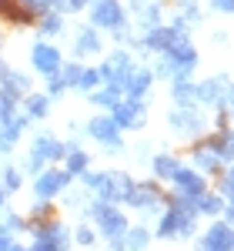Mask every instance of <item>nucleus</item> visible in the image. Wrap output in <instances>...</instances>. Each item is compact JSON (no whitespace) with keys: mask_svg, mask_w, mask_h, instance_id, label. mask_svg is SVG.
Listing matches in <instances>:
<instances>
[{"mask_svg":"<svg viewBox=\"0 0 234 251\" xmlns=\"http://www.w3.org/2000/svg\"><path fill=\"white\" fill-rule=\"evenodd\" d=\"M167 124L174 127L177 134H201V131H204V117L197 114V111H191V107H181V111H171V117H167Z\"/></svg>","mask_w":234,"mask_h":251,"instance_id":"ddd939ff","label":"nucleus"},{"mask_svg":"<svg viewBox=\"0 0 234 251\" xmlns=\"http://www.w3.org/2000/svg\"><path fill=\"white\" fill-rule=\"evenodd\" d=\"M228 77H211L204 84H197V100L208 104V107H221L224 104V94H228Z\"/></svg>","mask_w":234,"mask_h":251,"instance_id":"4468645a","label":"nucleus"},{"mask_svg":"<svg viewBox=\"0 0 234 251\" xmlns=\"http://www.w3.org/2000/svg\"><path fill=\"white\" fill-rule=\"evenodd\" d=\"M60 27H64V24H60V17H57V14H47V17L40 20V34H44V37H54V34H57Z\"/></svg>","mask_w":234,"mask_h":251,"instance_id":"473e14b6","label":"nucleus"},{"mask_svg":"<svg viewBox=\"0 0 234 251\" xmlns=\"http://www.w3.org/2000/svg\"><path fill=\"white\" fill-rule=\"evenodd\" d=\"M224 100H228V107H231V111H234V84H231V87H228V94H224Z\"/></svg>","mask_w":234,"mask_h":251,"instance_id":"c03bdc74","label":"nucleus"},{"mask_svg":"<svg viewBox=\"0 0 234 251\" xmlns=\"http://www.w3.org/2000/svg\"><path fill=\"white\" fill-rule=\"evenodd\" d=\"M211 10H217V14H234V0H211Z\"/></svg>","mask_w":234,"mask_h":251,"instance_id":"e433bc0d","label":"nucleus"},{"mask_svg":"<svg viewBox=\"0 0 234 251\" xmlns=\"http://www.w3.org/2000/svg\"><path fill=\"white\" fill-rule=\"evenodd\" d=\"M171 181H174V188L181 198H201V194L208 191V181L201 177V171H187V168H181L177 164V171L171 174Z\"/></svg>","mask_w":234,"mask_h":251,"instance_id":"0eeeda50","label":"nucleus"},{"mask_svg":"<svg viewBox=\"0 0 234 251\" xmlns=\"http://www.w3.org/2000/svg\"><path fill=\"white\" fill-rule=\"evenodd\" d=\"M47 111H50V100H47L44 94L27 97V117H47Z\"/></svg>","mask_w":234,"mask_h":251,"instance_id":"cd10ccee","label":"nucleus"},{"mask_svg":"<svg viewBox=\"0 0 234 251\" xmlns=\"http://www.w3.org/2000/svg\"><path fill=\"white\" fill-rule=\"evenodd\" d=\"M164 54H167V57H171V64L177 67L174 77H191V71H194V64H197V50L191 47V40L184 37V34H177Z\"/></svg>","mask_w":234,"mask_h":251,"instance_id":"7ed1b4c3","label":"nucleus"},{"mask_svg":"<svg viewBox=\"0 0 234 251\" xmlns=\"http://www.w3.org/2000/svg\"><path fill=\"white\" fill-rule=\"evenodd\" d=\"M67 168H64V171L70 174V177H74V174H84L87 171V154H84V151H80V148H74V151H67Z\"/></svg>","mask_w":234,"mask_h":251,"instance_id":"a878e982","label":"nucleus"},{"mask_svg":"<svg viewBox=\"0 0 234 251\" xmlns=\"http://www.w3.org/2000/svg\"><path fill=\"white\" fill-rule=\"evenodd\" d=\"M221 191L228 194V198H234V168H228V171H224V181H221Z\"/></svg>","mask_w":234,"mask_h":251,"instance_id":"c9c22d12","label":"nucleus"},{"mask_svg":"<svg viewBox=\"0 0 234 251\" xmlns=\"http://www.w3.org/2000/svg\"><path fill=\"white\" fill-rule=\"evenodd\" d=\"M154 84V74L144 71V67H134L131 77H127V97H144V91Z\"/></svg>","mask_w":234,"mask_h":251,"instance_id":"4be33fe9","label":"nucleus"},{"mask_svg":"<svg viewBox=\"0 0 234 251\" xmlns=\"http://www.w3.org/2000/svg\"><path fill=\"white\" fill-rule=\"evenodd\" d=\"M27 121H30V117H27V114H17V111L3 117V127H0V151H3V154H10V151H14V144H17V137L23 134Z\"/></svg>","mask_w":234,"mask_h":251,"instance_id":"9b49d317","label":"nucleus"},{"mask_svg":"<svg viewBox=\"0 0 234 251\" xmlns=\"http://www.w3.org/2000/svg\"><path fill=\"white\" fill-rule=\"evenodd\" d=\"M84 188L100 194L104 201H114V174H91L84 171Z\"/></svg>","mask_w":234,"mask_h":251,"instance_id":"f3484780","label":"nucleus"},{"mask_svg":"<svg viewBox=\"0 0 234 251\" xmlns=\"http://www.w3.org/2000/svg\"><path fill=\"white\" fill-rule=\"evenodd\" d=\"M91 218L100 225V234L111 238V241H117L120 234L127 231V218L114 208V201H97V204H91Z\"/></svg>","mask_w":234,"mask_h":251,"instance_id":"f03ea898","label":"nucleus"},{"mask_svg":"<svg viewBox=\"0 0 234 251\" xmlns=\"http://www.w3.org/2000/svg\"><path fill=\"white\" fill-rule=\"evenodd\" d=\"M157 201H161V191H157V184H134V191L127 198V204L137 208V211L151 214L157 208Z\"/></svg>","mask_w":234,"mask_h":251,"instance_id":"2eb2a0df","label":"nucleus"},{"mask_svg":"<svg viewBox=\"0 0 234 251\" xmlns=\"http://www.w3.org/2000/svg\"><path fill=\"white\" fill-rule=\"evenodd\" d=\"M87 134L100 144H107L111 151H120V127L114 124V117H94L87 124Z\"/></svg>","mask_w":234,"mask_h":251,"instance_id":"6e6552de","label":"nucleus"},{"mask_svg":"<svg viewBox=\"0 0 234 251\" xmlns=\"http://www.w3.org/2000/svg\"><path fill=\"white\" fill-rule=\"evenodd\" d=\"M131 71H134V64H131V57H127V50H117V54H111V57L104 60L97 67L100 80L114 91L117 97L127 94V77H131Z\"/></svg>","mask_w":234,"mask_h":251,"instance_id":"f257e3e1","label":"nucleus"},{"mask_svg":"<svg viewBox=\"0 0 234 251\" xmlns=\"http://www.w3.org/2000/svg\"><path fill=\"white\" fill-rule=\"evenodd\" d=\"M134 191V177H127V174H114V201H127Z\"/></svg>","mask_w":234,"mask_h":251,"instance_id":"c85d7f7f","label":"nucleus"},{"mask_svg":"<svg viewBox=\"0 0 234 251\" xmlns=\"http://www.w3.org/2000/svg\"><path fill=\"white\" fill-rule=\"evenodd\" d=\"M80 71H84V67H77V64H67V67H60V80H64V87H77Z\"/></svg>","mask_w":234,"mask_h":251,"instance_id":"2f4dec72","label":"nucleus"},{"mask_svg":"<svg viewBox=\"0 0 234 251\" xmlns=\"http://www.w3.org/2000/svg\"><path fill=\"white\" fill-rule=\"evenodd\" d=\"M64 154H67V148H64L54 134H37L34 137V151L27 157V168H30V171H40L44 161H57V157H64Z\"/></svg>","mask_w":234,"mask_h":251,"instance_id":"20e7f679","label":"nucleus"},{"mask_svg":"<svg viewBox=\"0 0 234 251\" xmlns=\"http://www.w3.org/2000/svg\"><path fill=\"white\" fill-rule=\"evenodd\" d=\"M97 84H100V74H97V71H80L77 87H84V91H94Z\"/></svg>","mask_w":234,"mask_h":251,"instance_id":"72a5a7b5","label":"nucleus"},{"mask_svg":"<svg viewBox=\"0 0 234 251\" xmlns=\"http://www.w3.org/2000/svg\"><path fill=\"white\" fill-rule=\"evenodd\" d=\"M94 27H104V30L124 27V7L117 0H97L94 3Z\"/></svg>","mask_w":234,"mask_h":251,"instance_id":"1a4fd4ad","label":"nucleus"},{"mask_svg":"<svg viewBox=\"0 0 234 251\" xmlns=\"http://www.w3.org/2000/svg\"><path fill=\"white\" fill-rule=\"evenodd\" d=\"M117 100H120V97H117L111 87H104V91H94V94H91V104H97V107H114Z\"/></svg>","mask_w":234,"mask_h":251,"instance_id":"7c9ffc66","label":"nucleus"},{"mask_svg":"<svg viewBox=\"0 0 234 251\" xmlns=\"http://www.w3.org/2000/svg\"><path fill=\"white\" fill-rule=\"evenodd\" d=\"M77 241L80 245H94V231L91 228H77Z\"/></svg>","mask_w":234,"mask_h":251,"instance_id":"a19ab883","label":"nucleus"},{"mask_svg":"<svg viewBox=\"0 0 234 251\" xmlns=\"http://www.w3.org/2000/svg\"><path fill=\"white\" fill-rule=\"evenodd\" d=\"M70 238H67V228L64 225H40L37 228V241L30 251H67Z\"/></svg>","mask_w":234,"mask_h":251,"instance_id":"423d86ee","label":"nucleus"},{"mask_svg":"<svg viewBox=\"0 0 234 251\" xmlns=\"http://www.w3.org/2000/svg\"><path fill=\"white\" fill-rule=\"evenodd\" d=\"M208 144L217 154V161H234V131H217Z\"/></svg>","mask_w":234,"mask_h":251,"instance_id":"412c9836","label":"nucleus"},{"mask_svg":"<svg viewBox=\"0 0 234 251\" xmlns=\"http://www.w3.org/2000/svg\"><path fill=\"white\" fill-rule=\"evenodd\" d=\"M67 184H70V174H67V171H40L34 191H37L40 201H50V198H54V194H60Z\"/></svg>","mask_w":234,"mask_h":251,"instance_id":"9d476101","label":"nucleus"},{"mask_svg":"<svg viewBox=\"0 0 234 251\" xmlns=\"http://www.w3.org/2000/svg\"><path fill=\"white\" fill-rule=\"evenodd\" d=\"M174 100L181 107H191L197 100V87L191 84V77H174Z\"/></svg>","mask_w":234,"mask_h":251,"instance_id":"5701e85b","label":"nucleus"},{"mask_svg":"<svg viewBox=\"0 0 234 251\" xmlns=\"http://www.w3.org/2000/svg\"><path fill=\"white\" fill-rule=\"evenodd\" d=\"M20 3H23L27 10H47V7H50L54 0H20Z\"/></svg>","mask_w":234,"mask_h":251,"instance_id":"58836bf2","label":"nucleus"},{"mask_svg":"<svg viewBox=\"0 0 234 251\" xmlns=\"http://www.w3.org/2000/svg\"><path fill=\"white\" fill-rule=\"evenodd\" d=\"M17 228H27V221L20 214H7V231H17Z\"/></svg>","mask_w":234,"mask_h":251,"instance_id":"ea45409f","label":"nucleus"},{"mask_svg":"<svg viewBox=\"0 0 234 251\" xmlns=\"http://www.w3.org/2000/svg\"><path fill=\"white\" fill-rule=\"evenodd\" d=\"M194 201H197V204H194L197 214H217V211H221V198H217V194H208V191H204L201 198H194Z\"/></svg>","mask_w":234,"mask_h":251,"instance_id":"c756f323","label":"nucleus"},{"mask_svg":"<svg viewBox=\"0 0 234 251\" xmlns=\"http://www.w3.org/2000/svg\"><path fill=\"white\" fill-rule=\"evenodd\" d=\"M194 164H197V171H208V174H214L221 161H217V154L211 151V144H201V148L194 151Z\"/></svg>","mask_w":234,"mask_h":251,"instance_id":"b1692460","label":"nucleus"},{"mask_svg":"<svg viewBox=\"0 0 234 251\" xmlns=\"http://www.w3.org/2000/svg\"><path fill=\"white\" fill-rule=\"evenodd\" d=\"M97 50H100L97 30H80L77 34V54H97Z\"/></svg>","mask_w":234,"mask_h":251,"instance_id":"393cba45","label":"nucleus"},{"mask_svg":"<svg viewBox=\"0 0 234 251\" xmlns=\"http://www.w3.org/2000/svg\"><path fill=\"white\" fill-rule=\"evenodd\" d=\"M0 91L20 97V94L30 91V80L23 77V74H17V71H10V67H0Z\"/></svg>","mask_w":234,"mask_h":251,"instance_id":"6ab92c4d","label":"nucleus"},{"mask_svg":"<svg viewBox=\"0 0 234 251\" xmlns=\"http://www.w3.org/2000/svg\"><path fill=\"white\" fill-rule=\"evenodd\" d=\"M228 225L234 228V201H231V208H228Z\"/></svg>","mask_w":234,"mask_h":251,"instance_id":"a18cd8bd","label":"nucleus"},{"mask_svg":"<svg viewBox=\"0 0 234 251\" xmlns=\"http://www.w3.org/2000/svg\"><path fill=\"white\" fill-rule=\"evenodd\" d=\"M151 168H154V174H157V177H171V174L177 171V161H174L171 154H154Z\"/></svg>","mask_w":234,"mask_h":251,"instance_id":"bb28decb","label":"nucleus"},{"mask_svg":"<svg viewBox=\"0 0 234 251\" xmlns=\"http://www.w3.org/2000/svg\"><path fill=\"white\" fill-rule=\"evenodd\" d=\"M147 241H151L147 228H131V231H124L114 241V251H144V248H147Z\"/></svg>","mask_w":234,"mask_h":251,"instance_id":"a211bd4d","label":"nucleus"},{"mask_svg":"<svg viewBox=\"0 0 234 251\" xmlns=\"http://www.w3.org/2000/svg\"><path fill=\"white\" fill-rule=\"evenodd\" d=\"M204 248L208 251H234V228L231 225H211L204 234Z\"/></svg>","mask_w":234,"mask_h":251,"instance_id":"dca6fc26","label":"nucleus"},{"mask_svg":"<svg viewBox=\"0 0 234 251\" xmlns=\"http://www.w3.org/2000/svg\"><path fill=\"white\" fill-rule=\"evenodd\" d=\"M197 251H208V248H204V245H201V248H197Z\"/></svg>","mask_w":234,"mask_h":251,"instance_id":"de8ad7c7","label":"nucleus"},{"mask_svg":"<svg viewBox=\"0 0 234 251\" xmlns=\"http://www.w3.org/2000/svg\"><path fill=\"white\" fill-rule=\"evenodd\" d=\"M111 111H114V124L117 127H144V100H140V97L117 100Z\"/></svg>","mask_w":234,"mask_h":251,"instance_id":"39448f33","label":"nucleus"},{"mask_svg":"<svg viewBox=\"0 0 234 251\" xmlns=\"http://www.w3.org/2000/svg\"><path fill=\"white\" fill-rule=\"evenodd\" d=\"M54 7H57V10H80L84 0H54Z\"/></svg>","mask_w":234,"mask_h":251,"instance_id":"4c0bfd02","label":"nucleus"},{"mask_svg":"<svg viewBox=\"0 0 234 251\" xmlns=\"http://www.w3.org/2000/svg\"><path fill=\"white\" fill-rule=\"evenodd\" d=\"M3 188H7V191H17L20 188V171L17 168H7V171H3Z\"/></svg>","mask_w":234,"mask_h":251,"instance_id":"f704fd0d","label":"nucleus"},{"mask_svg":"<svg viewBox=\"0 0 234 251\" xmlns=\"http://www.w3.org/2000/svg\"><path fill=\"white\" fill-rule=\"evenodd\" d=\"M0 211H3V194H0Z\"/></svg>","mask_w":234,"mask_h":251,"instance_id":"49530a36","label":"nucleus"},{"mask_svg":"<svg viewBox=\"0 0 234 251\" xmlns=\"http://www.w3.org/2000/svg\"><path fill=\"white\" fill-rule=\"evenodd\" d=\"M47 214H50V204H44V201H40L37 208H34V218L40 221V218H47Z\"/></svg>","mask_w":234,"mask_h":251,"instance_id":"37998d69","label":"nucleus"},{"mask_svg":"<svg viewBox=\"0 0 234 251\" xmlns=\"http://www.w3.org/2000/svg\"><path fill=\"white\" fill-rule=\"evenodd\" d=\"M10 245H14V241H10V231L0 228V251H10Z\"/></svg>","mask_w":234,"mask_h":251,"instance_id":"79ce46f5","label":"nucleus"},{"mask_svg":"<svg viewBox=\"0 0 234 251\" xmlns=\"http://www.w3.org/2000/svg\"><path fill=\"white\" fill-rule=\"evenodd\" d=\"M177 34L171 30V27H151L147 30V37H144V50H157V54H164L167 47H171V40H174Z\"/></svg>","mask_w":234,"mask_h":251,"instance_id":"aec40b11","label":"nucleus"},{"mask_svg":"<svg viewBox=\"0 0 234 251\" xmlns=\"http://www.w3.org/2000/svg\"><path fill=\"white\" fill-rule=\"evenodd\" d=\"M30 60H34V67H37L44 77H50V74H57L60 67V50L57 47H50V44H37L34 50H30Z\"/></svg>","mask_w":234,"mask_h":251,"instance_id":"f8f14e48","label":"nucleus"}]
</instances>
